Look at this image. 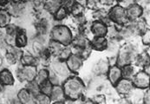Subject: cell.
I'll list each match as a JSON object with an SVG mask.
<instances>
[{
    "instance_id": "cell-1",
    "label": "cell",
    "mask_w": 150,
    "mask_h": 104,
    "mask_svg": "<svg viewBox=\"0 0 150 104\" xmlns=\"http://www.w3.org/2000/svg\"><path fill=\"white\" fill-rule=\"evenodd\" d=\"M84 83L76 76L69 77L63 86L64 96L71 101H76L82 97L84 92Z\"/></svg>"
},
{
    "instance_id": "cell-2",
    "label": "cell",
    "mask_w": 150,
    "mask_h": 104,
    "mask_svg": "<svg viewBox=\"0 0 150 104\" xmlns=\"http://www.w3.org/2000/svg\"><path fill=\"white\" fill-rule=\"evenodd\" d=\"M51 38L65 46H68L73 40L70 29L65 25L55 26L51 30Z\"/></svg>"
},
{
    "instance_id": "cell-3",
    "label": "cell",
    "mask_w": 150,
    "mask_h": 104,
    "mask_svg": "<svg viewBox=\"0 0 150 104\" xmlns=\"http://www.w3.org/2000/svg\"><path fill=\"white\" fill-rule=\"evenodd\" d=\"M136 58L137 54L135 49L131 45H125L120 50L116 63L119 67H122L127 64H131Z\"/></svg>"
},
{
    "instance_id": "cell-4",
    "label": "cell",
    "mask_w": 150,
    "mask_h": 104,
    "mask_svg": "<svg viewBox=\"0 0 150 104\" xmlns=\"http://www.w3.org/2000/svg\"><path fill=\"white\" fill-rule=\"evenodd\" d=\"M109 19L119 25H125L129 21L126 14V9L121 5L114 6L108 14Z\"/></svg>"
},
{
    "instance_id": "cell-5",
    "label": "cell",
    "mask_w": 150,
    "mask_h": 104,
    "mask_svg": "<svg viewBox=\"0 0 150 104\" xmlns=\"http://www.w3.org/2000/svg\"><path fill=\"white\" fill-rule=\"evenodd\" d=\"M38 70L35 65H23L18 70V77L21 82L34 81L37 76Z\"/></svg>"
},
{
    "instance_id": "cell-6",
    "label": "cell",
    "mask_w": 150,
    "mask_h": 104,
    "mask_svg": "<svg viewBox=\"0 0 150 104\" xmlns=\"http://www.w3.org/2000/svg\"><path fill=\"white\" fill-rule=\"evenodd\" d=\"M51 70L58 77H68L70 74V70L64 61L59 59L51 63Z\"/></svg>"
},
{
    "instance_id": "cell-7",
    "label": "cell",
    "mask_w": 150,
    "mask_h": 104,
    "mask_svg": "<svg viewBox=\"0 0 150 104\" xmlns=\"http://www.w3.org/2000/svg\"><path fill=\"white\" fill-rule=\"evenodd\" d=\"M131 81L134 87L137 88H148L149 86V75L144 71H140L133 76Z\"/></svg>"
},
{
    "instance_id": "cell-8",
    "label": "cell",
    "mask_w": 150,
    "mask_h": 104,
    "mask_svg": "<svg viewBox=\"0 0 150 104\" xmlns=\"http://www.w3.org/2000/svg\"><path fill=\"white\" fill-rule=\"evenodd\" d=\"M143 13L142 7L139 4H130L126 9L127 18L129 21H136L142 18Z\"/></svg>"
},
{
    "instance_id": "cell-9",
    "label": "cell",
    "mask_w": 150,
    "mask_h": 104,
    "mask_svg": "<svg viewBox=\"0 0 150 104\" xmlns=\"http://www.w3.org/2000/svg\"><path fill=\"white\" fill-rule=\"evenodd\" d=\"M83 58H82L79 55L72 53L66 60V63L71 72H77L83 65Z\"/></svg>"
},
{
    "instance_id": "cell-10",
    "label": "cell",
    "mask_w": 150,
    "mask_h": 104,
    "mask_svg": "<svg viewBox=\"0 0 150 104\" xmlns=\"http://www.w3.org/2000/svg\"><path fill=\"white\" fill-rule=\"evenodd\" d=\"M115 88L117 90V92L121 95L126 96L129 95V93L133 90L134 85L131 80L126 79V78H122L121 80H119L117 83L115 85Z\"/></svg>"
},
{
    "instance_id": "cell-11",
    "label": "cell",
    "mask_w": 150,
    "mask_h": 104,
    "mask_svg": "<svg viewBox=\"0 0 150 104\" xmlns=\"http://www.w3.org/2000/svg\"><path fill=\"white\" fill-rule=\"evenodd\" d=\"M90 30L94 37H105L108 32L107 25L102 21H96L92 23Z\"/></svg>"
},
{
    "instance_id": "cell-12",
    "label": "cell",
    "mask_w": 150,
    "mask_h": 104,
    "mask_svg": "<svg viewBox=\"0 0 150 104\" xmlns=\"http://www.w3.org/2000/svg\"><path fill=\"white\" fill-rule=\"evenodd\" d=\"M109 82L113 85H115L119 80L122 78V69L118 65H112L107 72Z\"/></svg>"
},
{
    "instance_id": "cell-13",
    "label": "cell",
    "mask_w": 150,
    "mask_h": 104,
    "mask_svg": "<svg viewBox=\"0 0 150 104\" xmlns=\"http://www.w3.org/2000/svg\"><path fill=\"white\" fill-rule=\"evenodd\" d=\"M64 92L63 89V87L59 85H54L51 90V93L50 95L51 102H56L57 103H63L64 100Z\"/></svg>"
},
{
    "instance_id": "cell-14",
    "label": "cell",
    "mask_w": 150,
    "mask_h": 104,
    "mask_svg": "<svg viewBox=\"0 0 150 104\" xmlns=\"http://www.w3.org/2000/svg\"><path fill=\"white\" fill-rule=\"evenodd\" d=\"M108 41L104 37H95L90 42V47L96 50H103L108 47Z\"/></svg>"
},
{
    "instance_id": "cell-15",
    "label": "cell",
    "mask_w": 150,
    "mask_h": 104,
    "mask_svg": "<svg viewBox=\"0 0 150 104\" xmlns=\"http://www.w3.org/2000/svg\"><path fill=\"white\" fill-rule=\"evenodd\" d=\"M18 99L21 103L28 104L35 103V97L30 94V92L27 88H23L18 92Z\"/></svg>"
},
{
    "instance_id": "cell-16",
    "label": "cell",
    "mask_w": 150,
    "mask_h": 104,
    "mask_svg": "<svg viewBox=\"0 0 150 104\" xmlns=\"http://www.w3.org/2000/svg\"><path fill=\"white\" fill-rule=\"evenodd\" d=\"M0 83L2 85H12L14 83V77L11 71L8 69H3L0 72Z\"/></svg>"
},
{
    "instance_id": "cell-17",
    "label": "cell",
    "mask_w": 150,
    "mask_h": 104,
    "mask_svg": "<svg viewBox=\"0 0 150 104\" xmlns=\"http://www.w3.org/2000/svg\"><path fill=\"white\" fill-rule=\"evenodd\" d=\"M62 5L60 0H46L44 2V8L47 11L51 14H54Z\"/></svg>"
},
{
    "instance_id": "cell-18",
    "label": "cell",
    "mask_w": 150,
    "mask_h": 104,
    "mask_svg": "<svg viewBox=\"0 0 150 104\" xmlns=\"http://www.w3.org/2000/svg\"><path fill=\"white\" fill-rule=\"evenodd\" d=\"M71 42H73L74 47L79 48V49H86L89 48L90 42L88 40L84 35H78L74 40H72Z\"/></svg>"
},
{
    "instance_id": "cell-19",
    "label": "cell",
    "mask_w": 150,
    "mask_h": 104,
    "mask_svg": "<svg viewBox=\"0 0 150 104\" xmlns=\"http://www.w3.org/2000/svg\"><path fill=\"white\" fill-rule=\"evenodd\" d=\"M122 76L123 78H126V79H129L131 80L133 78V76L135 75V69H134V67L132 66L131 64H127V65H124L122 66Z\"/></svg>"
},
{
    "instance_id": "cell-20",
    "label": "cell",
    "mask_w": 150,
    "mask_h": 104,
    "mask_svg": "<svg viewBox=\"0 0 150 104\" xmlns=\"http://www.w3.org/2000/svg\"><path fill=\"white\" fill-rule=\"evenodd\" d=\"M64 47V46L62 43L55 41V40H51V41L50 42L49 51H50V53H52V54H54V55L58 56L59 53L61 52V50H63Z\"/></svg>"
},
{
    "instance_id": "cell-21",
    "label": "cell",
    "mask_w": 150,
    "mask_h": 104,
    "mask_svg": "<svg viewBox=\"0 0 150 104\" xmlns=\"http://www.w3.org/2000/svg\"><path fill=\"white\" fill-rule=\"evenodd\" d=\"M109 63L107 61H104V60H101L100 62H98V63L96 65L94 70L96 71V74H106L109 69Z\"/></svg>"
},
{
    "instance_id": "cell-22",
    "label": "cell",
    "mask_w": 150,
    "mask_h": 104,
    "mask_svg": "<svg viewBox=\"0 0 150 104\" xmlns=\"http://www.w3.org/2000/svg\"><path fill=\"white\" fill-rule=\"evenodd\" d=\"M20 59H21V62L23 65H35L36 66V62H37L36 58L29 52L22 53Z\"/></svg>"
},
{
    "instance_id": "cell-23",
    "label": "cell",
    "mask_w": 150,
    "mask_h": 104,
    "mask_svg": "<svg viewBox=\"0 0 150 104\" xmlns=\"http://www.w3.org/2000/svg\"><path fill=\"white\" fill-rule=\"evenodd\" d=\"M28 42V39L25 32L22 30H18L16 34V46L18 47H24Z\"/></svg>"
},
{
    "instance_id": "cell-24",
    "label": "cell",
    "mask_w": 150,
    "mask_h": 104,
    "mask_svg": "<svg viewBox=\"0 0 150 104\" xmlns=\"http://www.w3.org/2000/svg\"><path fill=\"white\" fill-rule=\"evenodd\" d=\"M11 22V14L4 10H0V27H6Z\"/></svg>"
},
{
    "instance_id": "cell-25",
    "label": "cell",
    "mask_w": 150,
    "mask_h": 104,
    "mask_svg": "<svg viewBox=\"0 0 150 104\" xmlns=\"http://www.w3.org/2000/svg\"><path fill=\"white\" fill-rule=\"evenodd\" d=\"M49 75H50V72H49L47 69H40V70L37 73L35 81L40 85L41 83H43V82H45V81H47V80L49 79Z\"/></svg>"
},
{
    "instance_id": "cell-26",
    "label": "cell",
    "mask_w": 150,
    "mask_h": 104,
    "mask_svg": "<svg viewBox=\"0 0 150 104\" xmlns=\"http://www.w3.org/2000/svg\"><path fill=\"white\" fill-rule=\"evenodd\" d=\"M27 89L30 92V94H31L34 97H35L38 94L40 93V87H39V84L37 83L35 80L28 83Z\"/></svg>"
},
{
    "instance_id": "cell-27",
    "label": "cell",
    "mask_w": 150,
    "mask_h": 104,
    "mask_svg": "<svg viewBox=\"0 0 150 104\" xmlns=\"http://www.w3.org/2000/svg\"><path fill=\"white\" fill-rule=\"evenodd\" d=\"M39 87H40V92L41 93H43V94H45L47 96H50V93H51L53 85H52V83H50L49 80H47V81H45V82L41 83L39 85Z\"/></svg>"
},
{
    "instance_id": "cell-28",
    "label": "cell",
    "mask_w": 150,
    "mask_h": 104,
    "mask_svg": "<svg viewBox=\"0 0 150 104\" xmlns=\"http://www.w3.org/2000/svg\"><path fill=\"white\" fill-rule=\"evenodd\" d=\"M35 103L39 104H48L51 103L50 96H47L43 93H39L35 96Z\"/></svg>"
},
{
    "instance_id": "cell-29",
    "label": "cell",
    "mask_w": 150,
    "mask_h": 104,
    "mask_svg": "<svg viewBox=\"0 0 150 104\" xmlns=\"http://www.w3.org/2000/svg\"><path fill=\"white\" fill-rule=\"evenodd\" d=\"M68 11H69V10L67 8H65L64 5H61V7L54 13L55 18L57 20H63V19H64L65 18L67 17V15H68Z\"/></svg>"
},
{
    "instance_id": "cell-30",
    "label": "cell",
    "mask_w": 150,
    "mask_h": 104,
    "mask_svg": "<svg viewBox=\"0 0 150 104\" xmlns=\"http://www.w3.org/2000/svg\"><path fill=\"white\" fill-rule=\"evenodd\" d=\"M32 48H33V51L35 52V54H37V55H38V56H40V55L43 52V50H45V49H44V44H43V42H42L41 41H39L38 39H37L36 41L33 42Z\"/></svg>"
},
{
    "instance_id": "cell-31",
    "label": "cell",
    "mask_w": 150,
    "mask_h": 104,
    "mask_svg": "<svg viewBox=\"0 0 150 104\" xmlns=\"http://www.w3.org/2000/svg\"><path fill=\"white\" fill-rule=\"evenodd\" d=\"M71 54H72V50H71L69 47L66 46V47H64V48H63V50H62L61 52L59 53L58 57H59V59H61V60H63V61H65V60H67V59L69 57V56H70Z\"/></svg>"
},
{
    "instance_id": "cell-32",
    "label": "cell",
    "mask_w": 150,
    "mask_h": 104,
    "mask_svg": "<svg viewBox=\"0 0 150 104\" xmlns=\"http://www.w3.org/2000/svg\"><path fill=\"white\" fill-rule=\"evenodd\" d=\"M83 9H84L83 5H81V4H79L75 2V4L70 8V11H72V13L76 17V16H80V15L83 14Z\"/></svg>"
},
{
    "instance_id": "cell-33",
    "label": "cell",
    "mask_w": 150,
    "mask_h": 104,
    "mask_svg": "<svg viewBox=\"0 0 150 104\" xmlns=\"http://www.w3.org/2000/svg\"><path fill=\"white\" fill-rule=\"evenodd\" d=\"M6 43L11 47H16V35L7 34L4 37Z\"/></svg>"
},
{
    "instance_id": "cell-34",
    "label": "cell",
    "mask_w": 150,
    "mask_h": 104,
    "mask_svg": "<svg viewBox=\"0 0 150 104\" xmlns=\"http://www.w3.org/2000/svg\"><path fill=\"white\" fill-rule=\"evenodd\" d=\"M137 59V62L139 65L141 66H144L146 64H149V55H147V54H142Z\"/></svg>"
},
{
    "instance_id": "cell-35",
    "label": "cell",
    "mask_w": 150,
    "mask_h": 104,
    "mask_svg": "<svg viewBox=\"0 0 150 104\" xmlns=\"http://www.w3.org/2000/svg\"><path fill=\"white\" fill-rule=\"evenodd\" d=\"M18 58L16 57V55L13 53V52H8L7 54H6V60H7V62H9L10 64H14V63H16L17 62V60H18Z\"/></svg>"
},
{
    "instance_id": "cell-36",
    "label": "cell",
    "mask_w": 150,
    "mask_h": 104,
    "mask_svg": "<svg viewBox=\"0 0 150 104\" xmlns=\"http://www.w3.org/2000/svg\"><path fill=\"white\" fill-rule=\"evenodd\" d=\"M150 39V33L149 30H147L146 31L143 32V35H142V42L145 45H149V40Z\"/></svg>"
},
{
    "instance_id": "cell-37",
    "label": "cell",
    "mask_w": 150,
    "mask_h": 104,
    "mask_svg": "<svg viewBox=\"0 0 150 104\" xmlns=\"http://www.w3.org/2000/svg\"><path fill=\"white\" fill-rule=\"evenodd\" d=\"M44 0H32V4L36 9H40L44 6Z\"/></svg>"
},
{
    "instance_id": "cell-38",
    "label": "cell",
    "mask_w": 150,
    "mask_h": 104,
    "mask_svg": "<svg viewBox=\"0 0 150 104\" xmlns=\"http://www.w3.org/2000/svg\"><path fill=\"white\" fill-rule=\"evenodd\" d=\"M99 4H100L99 3V0H87V3H86V4L89 8H92V9L96 8Z\"/></svg>"
},
{
    "instance_id": "cell-39",
    "label": "cell",
    "mask_w": 150,
    "mask_h": 104,
    "mask_svg": "<svg viewBox=\"0 0 150 104\" xmlns=\"http://www.w3.org/2000/svg\"><path fill=\"white\" fill-rule=\"evenodd\" d=\"M106 99L103 95H98L95 97V102H96L97 103H104Z\"/></svg>"
},
{
    "instance_id": "cell-40",
    "label": "cell",
    "mask_w": 150,
    "mask_h": 104,
    "mask_svg": "<svg viewBox=\"0 0 150 104\" xmlns=\"http://www.w3.org/2000/svg\"><path fill=\"white\" fill-rule=\"evenodd\" d=\"M143 102H144V103L149 104V103H150L149 89H148V91L145 93V95H144V97H143Z\"/></svg>"
},
{
    "instance_id": "cell-41",
    "label": "cell",
    "mask_w": 150,
    "mask_h": 104,
    "mask_svg": "<svg viewBox=\"0 0 150 104\" xmlns=\"http://www.w3.org/2000/svg\"><path fill=\"white\" fill-rule=\"evenodd\" d=\"M114 1L115 0H99V3L100 4H103V5H111L113 3H114Z\"/></svg>"
},
{
    "instance_id": "cell-42",
    "label": "cell",
    "mask_w": 150,
    "mask_h": 104,
    "mask_svg": "<svg viewBox=\"0 0 150 104\" xmlns=\"http://www.w3.org/2000/svg\"><path fill=\"white\" fill-rule=\"evenodd\" d=\"M75 2L76 3H77V4H81V5H86V3H87V0H75Z\"/></svg>"
},
{
    "instance_id": "cell-43",
    "label": "cell",
    "mask_w": 150,
    "mask_h": 104,
    "mask_svg": "<svg viewBox=\"0 0 150 104\" xmlns=\"http://www.w3.org/2000/svg\"><path fill=\"white\" fill-rule=\"evenodd\" d=\"M4 37H5V36L2 32H0V42L2 41L3 39H4Z\"/></svg>"
},
{
    "instance_id": "cell-44",
    "label": "cell",
    "mask_w": 150,
    "mask_h": 104,
    "mask_svg": "<svg viewBox=\"0 0 150 104\" xmlns=\"http://www.w3.org/2000/svg\"><path fill=\"white\" fill-rule=\"evenodd\" d=\"M7 0H0V5H4V4H6Z\"/></svg>"
},
{
    "instance_id": "cell-45",
    "label": "cell",
    "mask_w": 150,
    "mask_h": 104,
    "mask_svg": "<svg viewBox=\"0 0 150 104\" xmlns=\"http://www.w3.org/2000/svg\"><path fill=\"white\" fill-rule=\"evenodd\" d=\"M2 64H3V58L0 57V67L2 66Z\"/></svg>"
},
{
    "instance_id": "cell-46",
    "label": "cell",
    "mask_w": 150,
    "mask_h": 104,
    "mask_svg": "<svg viewBox=\"0 0 150 104\" xmlns=\"http://www.w3.org/2000/svg\"><path fill=\"white\" fill-rule=\"evenodd\" d=\"M60 1H61L62 3H64V2H66V1H68V0H60Z\"/></svg>"
},
{
    "instance_id": "cell-47",
    "label": "cell",
    "mask_w": 150,
    "mask_h": 104,
    "mask_svg": "<svg viewBox=\"0 0 150 104\" xmlns=\"http://www.w3.org/2000/svg\"><path fill=\"white\" fill-rule=\"evenodd\" d=\"M24 1H27V0H24Z\"/></svg>"
}]
</instances>
